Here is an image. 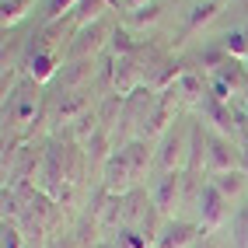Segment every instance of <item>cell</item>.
<instances>
[{"instance_id":"obj_1","label":"cell","mask_w":248,"mask_h":248,"mask_svg":"<svg viewBox=\"0 0 248 248\" xmlns=\"http://www.w3.org/2000/svg\"><path fill=\"white\" fill-rule=\"evenodd\" d=\"M196 213H200V227L206 231V234H213V231H220L231 217V200L213 186V182H206L200 200H196Z\"/></svg>"},{"instance_id":"obj_2","label":"cell","mask_w":248,"mask_h":248,"mask_svg":"<svg viewBox=\"0 0 248 248\" xmlns=\"http://www.w3.org/2000/svg\"><path fill=\"white\" fill-rule=\"evenodd\" d=\"M157 164H161V175L164 171H186V164H189V129H168L164 133Z\"/></svg>"},{"instance_id":"obj_3","label":"cell","mask_w":248,"mask_h":248,"mask_svg":"<svg viewBox=\"0 0 248 248\" xmlns=\"http://www.w3.org/2000/svg\"><path fill=\"white\" fill-rule=\"evenodd\" d=\"M241 168V151L234 143H231V137H210V147H206V171L210 175H224V171H234Z\"/></svg>"},{"instance_id":"obj_4","label":"cell","mask_w":248,"mask_h":248,"mask_svg":"<svg viewBox=\"0 0 248 248\" xmlns=\"http://www.w3.org/2000/svg\"><path fill=\"white\" fill-rule=\"evenodd\" d=\"M182 178H186V171H164L157 189H154V210L161 213V220H171L175 210L182 203Z\"/></svg>"},{"instance_id":"obj_5","label":"cell","mask_w":248,"mask_h":248,"mask_svg":"<svg viewBox=\"0 0 248 248\" xmlns=\"http://www.w3.org/2000/svg\"><path fill=\"white\" fill-rule=\"evenodd\" d=\"M140 80H143V67L137 63V56H115L112 60V94H137L140 91Z\"/></svg>"},{"instance_id":"obj_6","label":"cell","mask_w":248,"mask_h":248,"mask_svg":"<svg viewBox=\"0 0 248 248\" xmlns=\"http://www.w3.org/2000/svg\"><path fill=\"white\" fill-rule=\"evenodd\" d=\"M137 186V175L129 168V161L123 151H115L108 161H105V192L108 196H129V189Z\"/></svg>"},{"instance_id":"obj_7","label":"cell","mask_w":248,"mask_h":248,"mask_svg":"<svg viewBox=\"0 0 248 248\" xmlns=\"http://www.w3.org/2000/svg\"><path fill=\"white\" fill-rule=\"evenodd\" d=\"M206 231L200 224H186V220H171L168 227L157 234L154 248H200V238Z\"/></svg>"},{"instance_id":"obj_8","label":"cell","mask_w":248,"mask_h":248,"mask_svg":"<svg viewBox=\"0 0 248 248\" xmlns=\"http://www.w3.org/2000/svg\"><path fill=\"white\" fill-rule=\"evenodd\" d=\"M192 67H189V63L186 60H171V56H164L161 63H157V67L151 70V91H171V88H178V80L182 77H186Z\"/></svg>"},{"instance_id":"obj_9","label":"cell","mask_w":248,"mask_h":248,"mask_svg":"<svg viewBox=\"0 0 248 248\" xmlns=\"http://www.w3.org/2000/svg\"><path fill=\"white\" fill-rule=\"evenodd\" d=\"M35 112H39V94H31V91H14L4 98V115L14 126H28L35 119Z\"/></svg>"},{"instance_id":"obj_10","label":"cell","mask_w":248,"mask_h":248,"mask_svg":"<svg viewBox=\"0 0 248 248\" xmlns=\"http://www.w3.org/2000/svg\"><path fill=\"white\" fill-rule=\"evenodd\" d=\"M200 108H203V115L213 123V129H217L220 137H234V129H238V123H241V115H234V108H231V105H224V102H217V98H210V94H206V102H203Z\"/></svg>"},{"instance_id":"obj_11","label":"cell","mask_w":248,"mask_h":248,"mask_svg":"<svg viewBox=\"0 0 248 248\" xmlns=\"http://www.w3.org/2000/svg\"><path fill=\"white\" fill-rule=\"evenodd\" d=\"M102 46H105V28L102 25L80 28L77 35L70 39V60H94V53Z\"/></svg>"},{"instance_id":"obj_12","label":"cell","mask_w":248,"mask_h":248,"mask_svg":"<svg viewBox=\"0 0 248 248\" xmlns=\"http://www.w3.org/2000/svg\"><path fill=\"white\" fill-rule=\"evenodd\" d=\"M60 74V60L53 49H39L35 56H28V77L35 80V84H49Z\"/></svg>"},{"instance_id":"obj_13","label":"cell","mask_w":248,"mask_h":248,"mask_svg":"<svg viewBox=\"0 0 248 248\" xmlns=\"http://www.w3.org/2000/svg\"><path fill=\"white\" fill-rule=\"evenodd\" d=\"M220 7H224V0H200L192 11H189V21H186V35H196V31H203L210 28L213 21L220 18Z\"/></svg>"},{"instance_id":"obj_14","label":"cell","mask_w":248,"mask_h":248,"mask_svg":"<svg viewBox=\"0 0 248 248\" xmlns=\"http://www.w3.org/2000/svg\"><path fill=\"white\" fill-rule=\"evenodd\" d=\"M175 91H178V98H182V105H203V102H206V94H210V88L203 84V74L196 70V67L178 80V88H175Z\"/></svg>"},{"instance_id":"obj_15","label":"cell","mask_w":248,"mask_h":248,"mask_svg":"<svg viewBox=\"0 0 248 248\" xmlns=\"http://www.w3.org/2000/svg\"><path fill=\"white\" fill-rule=\"evenodd\" d=\"M210 182L217 186L227 200H238V196L248 192V171L245 168H234V171H224V175H210Z\"/></svg>"},{"instance_id":"obj_16","label":"cell","mask_w":248,"mask_h":248,"mask_svg":"<svg viewBox=\"0 0 248 248\" xmlns=\"http://www.w3.org/2000/svg\"><path fill=\"white\" fill-rule=\"evenodd\" d=\"M123 154H126L129 168H133V175H137V182H140V178L147 175V168H151V143L140 140V137H133V140L123 147Z\"/></svg>"},{"instance_id":"obj_17","label":"cell","mask_w":248,"mask_h":248,"mask_svg":"<svg viewBox=\"0 0 248 248\" xmlns=\"http://www.w3.org/2000/svg\"><path fill=\"white\" fill-rule=\"evenodd\" d=\"M112 4V0H84L77 11H74V28L80 31V28H91V25H102V14H105V7Z\"/></svg>"},{"instance_id":"obj_18","label":"cell","mask_w":248,"mask_h":248,"mask_svg":"<svg viewBox=\"0 0 248 248\" xmlns=\"http://www.w3.org/2000/svg\"><path fill=\"white\" fill-rule=\"evenodd\" d=\"M91 112V102H88V98L84 94H67V98H63V102H60V112H56V123H80V119H84V115Z\"/></svg>"},{"instance_id":"obj_19","label":"cell","mask_w":248,"mask_h":248,"mask_svg":"<svg viewBox=\"0 0 248 248\" xmlns=\"http://www.w3.org/2000/svg\"><path fill=\"white\" fill-rule=\"evenodd\" d=\"M91 80H94V60H74L70 67L63 70V84H67L70 91L91 84Z\"/></svg>"},{"instance_id":"obj_20","label":"cell","mask_w":248,"mask_h":248,"mask_svg":"<svg viewBox=\"0 0 248 248\" xmlns=\"http://www.w3.org/2000/svg\"><path fill=\"white\" fill-rule=\"evenodd\" d=\"M31 4H35V0H4V4H0V21H4V28L18 25L25 14L31 11Z\"/></svg>"},{"instance_id":"obj_21","label":"cell","mask_w":248,"mask_h":248,"mask_svg":"<svg viewBox=\"0 0 248 248\" xmlns=\"http://www.w3.org/2000/svg\"><path fill=\"white\" fill-rule=\"evenodd\" d=\"M112 49H115V56H137L143 49V42L133 39V31H129V28H115L112 31Z\"/></svg>"},{"instance_id":"obj_22","label":"cell","mask_w":248,"mask_h":248,"mask_svg":"<svg viewBox=\"0 0 248 248\" xmlns=\"http://www.w3.org/2000/svg\"><path fill=\"white\" fill-rule=\"evenodd\" d=\"M84 4V0H49V11H46V25H60V21H70L74 11Z\"/></svg>"},{"instance_id":"obj_23","label":"cell","mask_w":248,"mask_h":248,"mask_svg":"<svg viewBox=\"0 0 248 248\" xmlns=\"http://www.w3.org/2000/svg\"><path fill=\"white\" fill-rule=\"evenodd\" d=\"M220 46H224V53L231 60H245L248 63V35L245 31H227V35L220 39Z\"/></svg>"},{"instance_id":"obj_24","label":"cell","mask_w":248,"mask_h":248,"mask_svg":"<svg viewBox=\"0 0 248 248\" xmlns=\"http://www.w3.org/2000/svg\"><path fill=\"white\" fill-rule=\"evenodd\" d=\"M227 60H231V56L224 53V46H220V42H217V46H206L203 53H200V63H203V70H210V74H217V70L224 67Z\"/></svg>"},{"instance_id":"obj_25","label":"cell","mask_w":248,"mask_h":248,"mask_svg":"<svg viewBox=\"0 0 248 248\" xmlns=\"http://www.w3.org/2000/svg\"><path fill=\"white\" fill-rule=\"evenodd\" d=\"M157 21H161V4H147V7L129 14V25H137V28H151Z\"/></svg>"},{"instance_id":"obj_26","label":"cell","mask_w":248,"mask_h":248,"mask_svg":"<svg viewBox=\"0 0 248 248\" xmlns=\"http://www.w3.org/2000/svg\"><path fill=\"white\" fill-rule=\"evenodd\" d=\"M210 98H217V102H224V105H231V102H234V91H231L227 84H224V80H217V77H213V84H210Z\"/></svg>"},{"instance_id":"obj_27","label":"cell","mask_w":248,"mask_h":248,"mask_svg":"<svg viewBox=\"0 0 248 248\" xmlns=\"http://www.w3.org/2000/svg\"><path fill=\"white\" fill-rule=\"evenodd\" d=\"M123 245L126 248H151V238L137 234V231H123Z\"/></svg>"},{"instance_id":"obj_28","label":"cell","mask_w":248,"mask_h":248,"mask_svg":"<svg viewBox=\"0 0 248 248\" xmlns=\"http://www.w3.org/2000/svg\"><path fill=\"white\" fill-rule=\"evenodd\" d=\"M25 241H21V234H18V231H14V227H7L4 224V245H0V248H21Z\"/></svg>"},{"instance_id":"obj_29","label":"cell","mask_w":248,"mask_h":248,"mask_svg":"<svg viewBox=\"0 0 248 248\" xmlns=\"http://www.w3.org/2000/svg\"><path fill=\"white\" fill-rule=\"evenodd\" d=\"M147 4H154V0H126L129 11H140V7H147Z\"/></svg>"},{"instance_id":"obj_30","label":"cell","mask_w":248,"mask_h":248,"mask_svg":"<svg viewBox=\"0 0 248 248\" xmlns=\"http://www.w3.org/2000/svg\"><path fill=\"white\" fill-rule=\"evenodd\" d=\"M241 168L248 171V147H245V151H241Z\"/></svg>"},{"instance_id":"obj_31","label":"cell","mask_w":248,"mask_h":248,"mask_svg":"<svg viewBox=\"0 0 248 248\" xmlns=\"http://www.w3.org/2000/svg\"><path fill=\"white\" fill-rule=\"evenodd\" d=\"M241 227H248V206L241 210Z\"/></svg>"},{"instance_id":"obj_32","label":"cell","mask_w":248,"mask_h":248,"mask_svg":"<svg viewBox=\"0 0 248 248\" xmlns=\"http://www.w3.org/2000/svg\"><path fill=\"white\" fill-rule=\"evenodd\" d=\"M241 126H245V129H248V108H245V115H241Z\"/></svg>"},{"instance_id":"obj_33","label":"cell","mask_w":248,"mask_h":248,"mask_svg":"<svg viewBox=\"0 0 248 248\" xmlns=\"http://www.w3.org/2000/svg\"><path fill=\"white\" fill-rule=\"evenodd\" d=\"M245 35H248V28H245Z\"/></svg>"},{"instance_id":"obj_34","label":"cell","mask_w":248,"mask_h":248,"mask_svg":"<svg viewBox=\"0 0 248 248\" xmlns=\"http://www.w3.org/2000/svg\"><path fill=\"white\" fill-rule=\"evenodd\" d=\"M245 248H248V241H245Z\"/></svg>"}]
</instances>
